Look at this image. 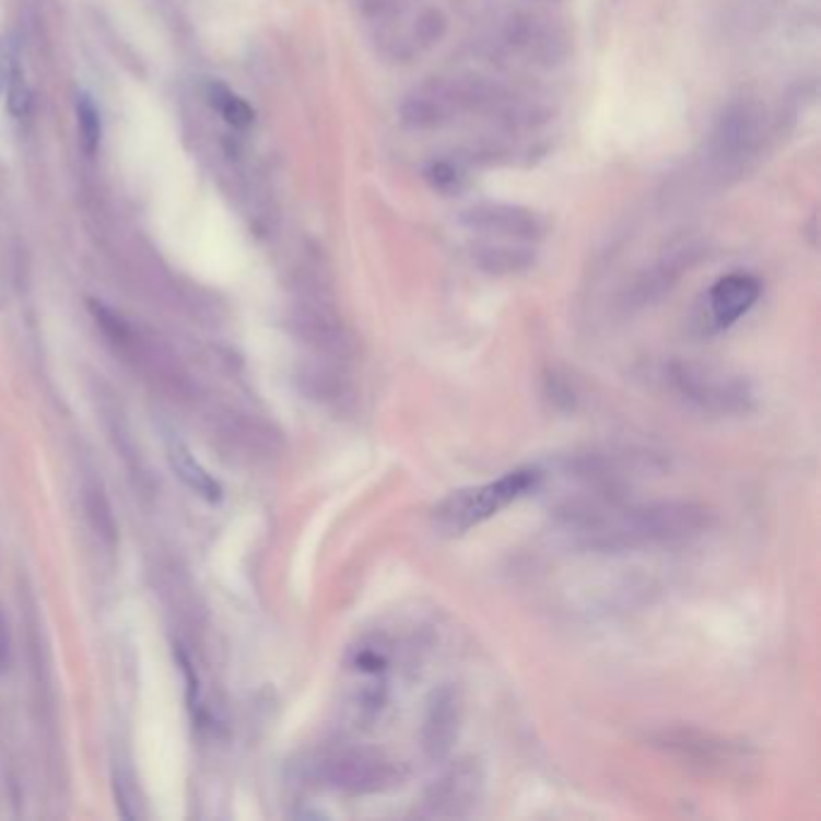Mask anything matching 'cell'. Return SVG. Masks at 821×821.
<instances>
[{
  "mask_svg": "<svg viewBox=\"0 0 821 821\" xmlns=\"http://www.w3.org/2000/svg\"><path fill=\"white\" fill-rule=\"evenodd\" d=\"M713 514L694 502L624 504L620 499H590L562 511L571 542L590 552L624 554L677 547L701 538Z\"/></svg>",
  "mask_w": 821,
  "mask_h": 821,
  "instance_id": "obj_1",
  "label": "cell"
},
{
  "mask_svg": "<svg viewBox=\"0 0 821 821\" xmlns=\"http://www.w3.org/2000/svg\"><path fill=\"white\" fill-rule=\"evenodd\" d=\"M660 380L672 396L716 418H744L757 410L754 386L728 368L672 360L662 366Z\"/></svg>",
  "mask_w": 821,
  "mask_h": 821,
  "instance_id": "obj_2",
  "label": "cell"
},
{
  "mask_svg": "<svg viewBox=\"0 0 821 821\" xmlns=\"http://www.w3.org/2000/svg\"><path fill=\"white\" fill-rule=\"evenodd\" d=\"M540 480V470L518 468L502 474L494 482L462 486V490L450 492L434 506V528L442 535H448V538L466 535L472 528L482 526L484 520L496 516L499 511H504L506 506L516 504L518 499L538 490Z\"/></svg>",
  "mask_w": 821,
  "mask_h": 821,
  "instance_id": "obj_3",
  "label": "cell"
},
{
  "mask_svg": "<svg viewBox=\"0 0 821 821\" xmlns=\"http://www.w3.org/2000/svg\"><path fill=\"white\" fill-rule=\"evenodd\" d=\"M769 112L759 99H735L713 124L706 157L718 176H735L747 169L766 138Z\"/></svg>",
  "mask_w": 821,
  "mask_h": 821,
  "instance_id": "obj_4",
  "label": "cell"
},
{
  "mask_svg": "<svg viewBox=\"0 0 821 821\" xmlns=\"http://www.w3.org/2000/svg\"><path fill=\"white\" fill-rule=\"evenodd\" d=\"M326 781L348 795H378L396 790L404 781V769L396 759L374 747H344L324 764Z\"/></svg>",
  "mask_w": 821,
  "mask_h": 821,
  "instance_id": "obj_5",
  "label": "cell"
},
{
  "mask_svg": "<svg viewBox=\"0 0 821 821\" xmlns=\"http://www.w3.org/2000/svg\"><path fill=\"white\" fill-rule=\"evenodd\" d=\"M484 769L478 759H456L430 783L422 814L432 819L470 817L484 800Z\"/></svg>",
  "mask_w": 821,
  "mask_h": 821,
  "instance_id": "obj_6",
  "label": "cell"
},
{
  "mask_svg": "<svg viewBox=\"0 0 821 821\" xmlns=\"http://www.w3.org/2000/svg\"><path fill=\"white\" fill-rule=\"evenodd\" d=\"M704 251L706 248L694 239L675 242L668 251H662L656 263L638 272L634 282L629 284L622 300L626 312H641V308L660 302L682 280L684 272L692 270L704 258Z\"/></svg>",
  "mask_w": 821,
  "mask_h": 821,
  "instance_id": "obj_7",
  "label": "cell"
},
{
  "mask_svg": "<svg viewBox=\"0 0 821 821\" xmlns=\"http://www.w3.org/2000/svg\"><path fill=\"white\" fill-rule=\"evenodd\" d=\"M504 44L528 63L542 68L559 66L568 56L564 30L552 20L530 13H516L506 20Z\"/></svg>",
  "mask_w": 821,
  "mask_h": 821,
  "instance_id": "obj_8",
  "label": "cell"
},
{
  "mask_svg": "<svg viewBox=\"0 0 821 821\" xmlns=\"http://www.w3.org/2000/svg\"><path fill=\"white\" fill-rule=\"evenodd\" d=\"M460 224L484 236L526 244L540 242L547 232L542 215L530 208L508 206V202H478V206H470L460 212Z\"/></svg>",
  "mask_w": 821,
  "mask_h": 821,
  "instance_id": "obj_9",
  "label": "cell"
},
{
  "mask_svg": "<svg viewBox=\"0 0 821 821\" xmlns=\"http://www.w3.org/2000/svg\"><path fill=\"white\" fill-rule=\"evenodd\" d=\"M460 723H462L460 692L454 684L438 687L436 692H432L430 701H426V711L422 718L420 742H422L424 757L434 761V764H442L444 759H448L450 749H454V744L458 742Z\"/></svg>",
  "mask_w": 821,
  "mask_h": 821,
  "instance_id": "obj_10",
  "label": "cell"
},
{
  "mask_svg": "<svg viewBox=\"0 0 821 821\" xmlns=\"http://www.w3.org/2000/svg\"><path fill=\"white\" fill-rule=\"evenodd\" d=\"M458 109L446 85V78L424 82L400 104V121L412 130H438L456 121Z\"/></svg>",
  "mask_w": 821,
  "mask_h": 821,
  "instance_id": "obj_11",
  "label": "cell"
},
{
  "mask_svg": "<svg viewBox=\"0 0 821 821\" xmlns=\"http://www.w3.org/2000/svg\"><path fill=\"white\" fill-rule=\"evenodd\" d=\"M761 284L747 272H732L720 278L708 292V312L713 328H730L740 320L749 308L759 302Z\"/></svg>",
  "mask_w": 821,
  "mask_h": 821,
  "instance_id": "obj_12",
  "label": "cell"
},
{
  "mask_svg": "<svg viewBox=\"0 0 821 821\" xmlns=\"http://www.w3.org/2000/svg\"><path fill=\"white\" fill-rule=\"evenodd\" d=\"M474 266L482 268L490 275H516L535 266V248L526 242L514 239H482L472 244Z\"/></svg>",
  "mask_w": 821,
  "mask_h": 821,
  "instance_id": "obj_13",
  "label": "cell"
},
{
  "mask_svg": "<svg viewBox=\"0 0 821 821\" xmlns=\"http://www.w3.org/2000/svg\"><path fill=\"white\" fill-rule=\"evenodd\" d=\"M658 742L665 749H670V752H680V754H684L687 759H692V761H708V764H716V761H720L723 757L728 759V754L732 752V749L728 744H725V742L711 740L708 735L696 732V730H670V732H662Z\"/></svg>",
  "mask_w": 821,
  "mask_h": 821,
  "instance_id": "obj_14",
  "label": "cell"
},
{
  "mask_svg": "<svg viewBox=\"0 0 821 821\" xmlns=\"http://www.w3.org/2000/svg\"><path fill=\"white\" fill-rule=\"evenodd\" d=\"M169 454H172V466L178 472V478H181L190 490L200 496H206L208 502H220V496H222L220 484L210 478L206 468H202L193 456H190V450L184 444H172Z\"/></svg>",
  "mask_w": 821,
  "mask_h": 821,
  "instance_id": "obj_15",
  "label": "cell"
},
{
  "mask_svg": "<svg viewBox=\"0 0 821 821\" xmlns=\"http://www.w3.org/2000/svg\"><path fill=\"white\" fill-rule=\"evenodd\" d=\"M448 30V20L438 8H422L418 15H414L412 25L408 27L410 34V44L414 54L432 49L434 44L444 39V34Z\"/></svg>",
  "mask_w": 821,
  "mask_h": 821,
  "instance_id": "obj_16",
  "label": "cell"
},
{
  "mask_svg": "<svg viewBox=\"0 0 821 821\" xmlns=\"http://www.w3.org/2000/svg\"><path fill=\"white\" fill-rule=\"evenodd\" d=\"M426 181L444 196H456L468 186V172L458 160H438L426 169Z\"/></svg>",
  "mask_w": 821,
  "mask_h": 821,
  "instance_id": "obj_17",
  "label": "cell"
},
{
  "mask_svg": "<svg viewBox=\"0 0 821 821\" xmlns=\"http://www.w3.org/2000/svg\"><path fill=\"white\" fill-rule=\"evenodd\" d=\"M212 104H215L220 114L234 126H248L254 121V112L248 109V104L236 97V94H232L227 87H222V85L212 87Z\"/></svg>",
  "mask_w": 821,
  "mask_h": 821,
  "instance_id": "obj_18",
  "label": "cell"
},
{
  "mask_svg": "<svg viewBox=\"0 0 821 821\" xmlns=\"http://www.w3.org/2000/svg\"><path fill=\"white\" fill-rule=\"evenodd\" d=\"M78 112H80L82 136H85V145H87L90 152H94V150H97V145H99V136H102L99 114H97V109H94V104L87 97L80 99Z\"/></svg>",
  "mask_w": 821,
  "mask_h": 821,
  "instance_id": "obj_19",
  "label": "cell"
},
{
  "mask_svg": "<svg viewBox=\"0 0 821 821\" xmlns=\"http://www.w3.org/2000/svg\"><path fill=\"white\" fill-rule=\"evenodd\" d=\"M20 80V70L15 63V56L10 51V46L0 42V92H10Z\"/></svg>",
  "mask_w": 821,
  "mask_h": 821,
  "instance_id": "obj_20",
  "label": "cell"
}]
</instances>
